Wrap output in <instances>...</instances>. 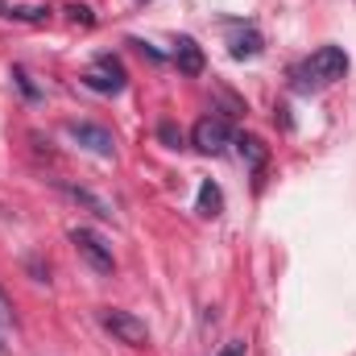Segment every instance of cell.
<instances>
[{
  "instance_id": "1",
  "label": "cell",
  "mask_w": 356,
  "mask_h": 356,
  "mask_svg": "<svg viewBox=\"0 0 356 356\" xmlns=\"http://www.w3.org/2000/svg\"><path fill=\"white\" fill-rule=\"evenodd\" d=\"M294 88L298 91H319L327 88V83H336V79H344L348 75V54L340 50V46H319L311 58H302L294 71Z\"/></svg>"
},
{
  "instance_id": "2",
  "label": "cell",
  "mask_w": 356,
  "mask_h": 356,
  "mask_svg": "<svg viewBox=\"0 0 356 356\" xmlns=\"http://www.w3.org/2000/svg\"><path fill=\"white\" fill-rule=\"evenodd\" d=\"M99 323H104V332H108L116 344H129V348H145V344H149V327H145V319L133 315V311L108 307V311H99Z\"/></svg>"
},
{
  "instance_id": "3",
  "label": "cell",
  "mask_w": 356,
  "mask_h": 356,
  "mask_svg": "<svg viewBox=\"0 0 356 356\" xmlns=\"http://www.w3.org/2000/svg\"><path fill=\"white\" fill-rule=\"evenodd\" d=\"M71 245L79 249V257H83L95 273H112V269H116L112 245H108L99 232H91V228H71Z\"/></svg>"
},
{
  "instance_id": "4",
  "label": "cell",
  "mask_w": 356,
  "mask_h": 356,
  "mask_svg": "<svg viewBox=\"0 0 356 356\" xmlns=\"http://www.w3.org/2000/svg\"><path fill=\"white\" fill-rule=\"evenodd\" d=\"M191 145L199 149V154H224L228 145H232V129H228V120H220V116H203V120H195V129H191Z\"/></svg>"
},
{
  "instance_id": "5",
  "label": "cell",
  "mask_w": 356,
  "mask_h": 356,
  "mask_svg": "<svg viewBox=\"0 0 356 356\" xmlns=\"http://www.w3.org/2000/svg\"><path fill=\"white\" fill-rule=\"evenodd\" d=\"M83 83H88L91 91H99V95H116V91H124V67H120L112 54H99L95 67L83 75Z\"/></svg>"
},
{
  "instance_id": "6",
  "label": "cell",
  "mask_w": 356,
  "mask_h": 356,
  "mask_svg": "<svg viewBox=\"0 0 356 356\" xmlns=\"http://www.w3.org/2000/svg\"><path fill=\"white\" fill-rule=\"evenodd\" d=\"M67 137L71 141H79L83 149H91V154H99V158H112V133L104 129V124H91V120H71L67 124Z\"/></svg>"
},
{
  "instance_id": "7",
  "label": "cell",
  "mask_w": 356,
  "mask_h": 356,
  "mask_svg": "<svg viewBox=\"0 0 356 356\" xmlns=\"http://www.w3.org/2000/svg\"><path fill=\"white\" fill-rule=\"evenodd\" d=\"M54 186H58V191H63V195H67L71 203L88 207V211L95 216V220H112V203H104V199H99L95 191H88V186H75V182H67V178H58Z\"/></svg>"
},
{
  "instance_id": "8",
  "label": "cell",
  "mask_w": 356,
  "mask_h": 356,
  "mask_svg": "<svg viewBox=\"0 0 356 356\" xmlns=\"http://www.w3.org/2000/svg\"><path fill=\"white\" fill-rule=\"evenodd\" d=\"M175 63L182 75H199L203 71V50L195 38H178V50H175Z\"/></svg>"
},
{
  "instance_id": "9",
  "label": "cell",
  "mask_w": 356,
  "mask_h": 356,
  "mask_svg": "<svg viewBox=\"0 0 356 356\" xmlns=\"http://www.w3.org/2000/svg\"><path fill=\"white\" fill-rule=\"evenodd\" d=\"M236 154H241V162H245L249 170H261V166H266V158H269V149L257 141V137H249V133H241V137H236Z\"/></svg>"
},
{
  "instance_id": "10",
  "label": "cell",
  "mask_w": 356,
  "mask_h": 356,
  "mask_svg": "<svg viewBox=\"0 0 356 356\" xmlns=\"http://www.w3.org/2000/svg\"><path fill=\"white\" fill-rule=\"evenodd\" d=\"M253 54H261V33L253 29V25H236V33H232V58H253Z\"/></svg>"
},
{
  "instance_id": "11",
  "label": "cell",
  "mask_w": 356,
  "mask_h": 356,
  "mask_svg": "<svg viewBox=\"0 0 356 356\" xmlns=\"http://www.w3.org/2000/svg\"><path fill=\"white\" fill-rule=\"evenodd\" d=\"M220 207H224L220 186H216V182H203V186H199V211H203V216H220Z\"/></svg>"
},
{
  "instance_id": "12",
  "label": "cell",
  "mask_w": 356,
  "mask_h": 356,
  "mask_svg": "<svg viewBox=\"0 0 356 356\" xmlns=\"http://www.w3.org/2000/svg\"><path fill=\"white\" fill-rule=\"evenodd\" d=\"M8 17H13V21H42L46 8H42V4H21V8H13Z\"/></svg>"
},
{
  "instance_id": "13",
  "label": "cell",
  "mask_w": 356,
  "mask_h": 356,
  "mask_svg": "<svg viewBox=\"0 0 356 356\" xmlns=\"http://www.w3.org/2000/svg\"><path fill=\"white\" fill-rule=\"evenodd\" d=\"M17 323V307H13V298L0 290V327H13Z\"/></svg>"
},
{
  "instance_id": "14",
  "label": "cell",
  "mask_w": 356,
  "mask_h": 356,
  "mask_svg": "<svg viewBox=\"0 0 356 356\" xmlns=\"http://www.w3.org/2000/svg\"><path fill=\"white\" fill-rule=\"evenodd\" d=\"M13 79H17V88L25 91V95H29V99H38V95H42V91L33 88V79H29V75H25V71H21V67H13Z\"/></svg>"
},
{
  "instance_id": "15",
  "label": "cell",
  "mask_w": 356,
  "mask_h": 356,
  "mask_svg": "<svg viewBox=\"0 0 356 356\" xmlns=\"http://www.w3.org/2000/svg\"><path fill=\"white\" fill-rule=\"evenodd\" d=\"M67 13H71V21H75V25H95V17H91L88 4H71Z\"/></svg>"
},
{
  "instance_id": "16",
  "label": "cell",
  "mask_w": 356,
  "mask_h": 356,
  "mask_svg": "<svg viewBox=\"0 0 356 356\" xmlns=\"http://www.w3.org/2000/svg\"><path fill=\"white\" fill-rule=\"evenodd\" d=\"M158 137H162V141H166L170 149H178V141H182V133H178L175 124H162V129H158Z\"/></svg>"
},
{
  "instance_id": "17",
  "label": "cell",
  "mask_w": 356,
  "mask_h": 356,
  "mask_svg": "<svg viewBox=\"0 0 356 356\" xmlns=\"http://www.w3.org/2000/svg\"><path fill=\"white\" fill-rule=\"evenodd\" d=\"M220 356H245V344L236 340V344H228V348H224V353H220Z\"/></svg>"
},
{
  "instance_id": "18",
  "label": "cell",
  "mask_w": 356,
  "mask_h": 356,
  "mask_svg": "<svg viewBox=\"0 0 356 356\" xmlns=\"http://www.w3.org/2000/svg\"><path fill=\"white\" fill-rule=\"evenodd\" d=\"M8 13H13V4H8V0H0V17H8Z\"/></svg>"
},
{
  "instance_id": "19",
  "label": "cell",
  "mask_w": 356,
  "mask_h": 356,
  "mask_svg": "<svg viewBox=\"0 0 356 356\" xmlns=\"http://www.w3.org/2000/svg\"><path fill=\"white\" fill-rule=\"evenodd\" d=\"M0 353H4V344H0Z\"/></svg>"
}]
</instances>
